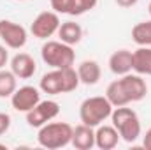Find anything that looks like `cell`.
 Masks as SVG:
<instances>
[{
  "label": "cell",
  "mask_w": 151,
  "mask_h": 150,
  "mask_svg": "<svg viewBox=\"0 0 151 150\" xmlns=\"http://www.w3.org/2000/svg\"><path fill=\"white\" fill-rule=\"evenodd\" d=\"M146 94H148L146 79H142V76L137 73L119 76V79H114L113 83H109L106 90V97L113 104V108L127 106L130 103H139L146 97Z\"/></svg>",
  "instance_id": "cell-1"
},
{
  "label": "cell",
  "mask_w": 151,
  "mask_h": 150,
  "mask_svg": "<svg viewBox=\"0 0 151 150\" xmlns=\"http://www.w3.org/2000/svg\"><path fill=\"white\" fill-rule=\"evenodd\" d=\"M79 76L74 67L67 69H53L40 78L39 88L40 92L47 95H60V94H69L74 92L79 87Z\"/></svg>",
  "instance_id": "cell-2"
},
{
  "label": "cell",
  "mask_w": 151,
  "mask_h": 150,
  "mask_svg": "<svg viewBox=\"0 0 151 150\" xmlns=\"http://www.w3.org/2000/svg\"><path fill=\"white\" fill-rule=\"evenodd\" d=\"M72 131L74 127L67 122H47L42 127H39L37 143L42 149L58 150L70 145L72 141Z\"/></svg>",
  "instance_id": "cell-3"
},
{
  "label": "cell",
  "mask_w": 151,
  "mask_h": 150,
  "mask_svg": "<svg viewBox=\"0 0 151 150\" xmlns=\"http://www.w3.org/2000/svg\"><path fill=\"white\" fill-rule=\"evenodd\" d=\"M113 110V104L107 101L106 95H93V97H88L81 103L79 118L83 124H86L90 127H99L107 118H111Z\"/></svg>",
  "instance_id": "cell-4"
},
{
  "label": "cell",
  "mask_w": 151,
  "mask_h": 150,
  "mask_svg": "<svg viewBox=\"0 0 151 150\" xmlns=\"http://www.w3.org/2000/svg\"><path fill=\"white\" fill-rule=\"evenodd\" d=\"M111 120L116 131L119 133V138L127 143H134L141 136V120L139 115L134 111L132 108L127 106H118L111 113Z\"/></svg>",
  "instance_id": "cell-5"
},
{
  "label": "cell",
  "mask_w": 151,
  "mask_h": 150,
  "mask_svg": "<svg viewBox=\"0 0 151 150\" xmlns=\"http://www.w3.org/2000/svg\"><path fill=\"white\" fill-rule=\"evenodd\" d=\"M40 57L44 64L51 69H67L72 67L76 62V51L72 46L62 41H47L40 48Z\"/></svg>",
  "instance_id": "cell-6"
},
{
  "label": "cell",
  "mask_w": 151,
  "mask_h": 150,
  "mask_svg": "<svg viewBox=\"0 0 151 150\" xmlns=\"http://www.w3.org/2000/svg\"><path fill=\"white\" fill-rule=\"evenodd\" d=\"M60 25H62V21H60L58 12H55V11H42L34 18V21L30 25V32H32L34 37L37 39H47L58 32Z\"/></svg>",
  "instance_id": "cell-7"
},
{
  "label": "cell",
  "mask_w": 151,
  "mask_h": 150,
  "mask_svg": "<svg viewBox=\"0 0 151 150\" xmlns=\"http://www.w3.org/2000/svg\"><path fill=\"white\" fill-rule=\"evenodd\" d=\"M0 39L7 48L21 50L28 41V32L23 25H19L16 21L0 20Z\"/></svg>",
  "instance_id": "cell-8"
},
{
  "label": "cell",
  "mask_w": 151,
  "mask_h": 150,
  "mask_svg": "<svg viewBox=\"0 0 151 150\" xmlns=\"http://www.w3.org/2000/svg\"><path fill=\"white\" fill-rule=\"evenodd\" d=\"M27 115V124L30 127H42L44 124L55 120L60 115V104L56 101H39L35 108H32Z\"/></svg>",
  "instance_id": "cell-9"
},
{
  "label": "cell",
  "mask_w": 151,
  "mask_h": 150,
  "mask_svg": "<svg viewBox=\"0 0 151 150\" xmlns=\"http://www.w3.org/2000/svg\"><path fill=\"white\" fill-rule=\"evenodd\" d=\"M39 101H40V88H35L32 85L19 87L11 95V106L19 113H28L32 108L37 106Z\"/></svg>",
  "instance_id": "cell-10"
},
{
  "label": "cell",
  "mask_w": 151,
  "mask_h": 150,
  "mask_svg": "<svg viewBox=\"0 0 151 150\" xmlns=\"http://www.w3.org/2000/svg\"><path fill=\"white\" fill-rule=\"evenodd\" d=\"M11 71L18 79H30L37 71V64L32 55L19 51L11 58Z\"/></svg>",
  "instance_id": "cell-11"
},
{
  "label": "cell",
  "mask_w": 151,
  "mask_h": 150,
  "mask_svg": "<svg viewBox=\"0 0 151 150\" xmlns=\"http://www.w3.org/2000/svg\"><path fill=\"white\" fill-rule=\"evenodd\" d=\"M119 133L116 131L114 125H106L100 124L95 127V147L100 150H113L119 143Z\"/></svg>",
  "instance_id": "cell-12"
},
{
  "label": "cell",
  "mask_w": 151,
  "mask_h": 150,
  "mask_svg": "<svg viewBox=\"0 0 151 150\" xmlns=\"http://www.w3.org/2000/svg\"><path fill=\"white\" fill-rule=\"evenodd\" d=\"M70 145L77 150H91L95 147V127H90L83 122L76 125L72 131Z\"/></svg>",
  "instance_id": "cell-13"
},
{
  "label": "cell",
  "mask_w": 151,
  "mask_h": 150,
  "mask_svg": "<svg viewBox=\"0 0 151 150\" xmlns=\"http://www.w3.org/2000/svg\"><path fill=\"white\" fill-rule=\"evenodd\" d=\"M76 71L79 76V81L83 85H88V87L97 85L100 81V76H102V69H100L97 60H83Z\"/></svg>",
  "instance_id": "cell-14"
},
{
  "label": "cell",
  "mask_w": 151,
  "mask_h": 150,
  "mask_svg": "<svg viewBox=\"0 0 151 150\" xmlns=\"http://www.w3.org/2000/svg\"><path fill=\"white\" fill-rule=\"evenodd\" d=\"M109 69L116 76H123L132 73V51L118 50L109 57Z\"/></svg>",
  "instance_id": "cell-15"
},
{
  "label": "cell",
  "mask_w": 151,
  "mask_h": 150,
  "mask_svg": "<svg viewBox=\"0 0 151 150\" xmlns=\"http://www.w3.org/2000/svg\"><path fill=\"white\" fill-rule=\"evenodd\" d=\"M132 71L141 76H151V46H139L132 51Z\"/></svg>",
  "instance_id": "cell-16"
},
{
  "label": "cell",
  "mask_w": 151,
  "mask_h": 150,
  "mask_svg": "<svg viewBox=\"0 0 151 150\" xmlns=\"http://www.w3.org/2000/svg\"><path fill=\"white\" fill-rule=\"evenodd\" d=\"M56 34H58L62 42H65L69 46H74V44H79L81 39H83V28L76 21H63Z\"/></svg>",
  "instance_id": "cell-17"
},
{
  "label": "cell",
  "mask_w": 151,
  "mask_h": 150,
  "mask_svg": "<svg viewBox=\"0 0 151 150\" xmlns=\"http://www.w3.org/2000/svg\"><path fill=\"white\" fill-rule=\"evenodd\" d=\"M18 88V78L12 71L0 69V99H11V95Z\"/></svg>",
  "instance_id": "cell-18"
},
{
  "label": "cell",
  "mask_w": 151,
  "mask_h": 150,
  "mask_svg": "<svg viewBox=\"0 0 151 150\" xmlns=\"http://www.w3.org/2000/svg\"><path fill=\"white\" fill-rule=\"evenodd\" d=\"M132 39L137 46H151V20L134 25Z\"/></svg>",
  "instance_id": "cell-19"
},
{
  "label": "cell",
  "mask_w": 151,
  "mask_h": 150,
  "mask_svg": "<svg viewBox=\"0 0 151 150\" xmlns=\"http://www.w3.org/2000/svg\"><path fill=\"white\" fill-rule=\"evenodd\" d=\"M97 4H99V0H70L67 14H70V16H83V14L90 12L91 9H95Z\"/></svg>",
  "instance_id": "cell-20"
},
{
  "label": "cell",
  "mask_w": 151,
  "mask_h": 150,
  "mask_svg": "<svg viewBox=\"0 0 151 150\" xmlns=\"http://www.w3.org/2000/svg\"><path fill=\"white\" fill-rule=\"evenodd\" d=\"M69 2H70V0H49L51 9H53L55 12H58V14H67Z\"/></svg>",
  "instance_id": "cell-21"
},
{
  "label": "cell",
  "mask_w": 151,
  "mask_h": 150,
  "mask_svg": "<svg viewBox=\"0 0 151 150\" xmlns=\"http://www.w3.org/2000/svg\"><path fill=\"white\" fill-rule=\"evenodd\" d=\"M11 127V117L7 113H0V136L5 134Z\"/></svg>",
  "instance_id": "cell-22"
},
{
  "label": "cell",
  "mask_w": 151,
  "mask_h": 150,
  "mask_svg": "<svg viewBox=\"0 0 151 150\" xmlns=\"http://www.w3.org/2000/svg\"><path fill=\"white\" fill-rule=\"evenodd\" d=\"M9 62V53H7V46L0 44V69H4Z\"/></svg>",
  "instance_id": "cell-23"
},
{
  "label": "cell",
  "mask_w": 151,
  "mask_h": 150,
  "mask_svg": "<svg viewBox=\"0 0 151 150\" xmlns=\"http://www.w3.org/2000/svg\"><path fill=\"white\" fill-rule=\"evenodd\" d=\"M142 147L146 150H151V127L146 131V134L142 136Z\"/></svg>",
  "instance_id": "cell-24"
},
{
  "label": "cell",
  "mask_w": 151,
  "mask_h": 150,
  "mask_svg": "<svg viewBox=\"0 0 151 150\" xmlns=\"http://www.w3.org/2000/svg\"><path fill=\"white\" fill-rule=\"evenodd\" d=\"M119 7H125V9H128V7H134L139 0H114Z\"/></svg>",
  "instance_id": "cell-25"
},
{
  "label": "cell",
  "mask_w": 151,
  "mask_h": 150,
  "mask_svg": "<svg viewBox=\"0 0 151 150\" xmlns=\"http://www.w3.org/2000/svg\"><path fill=\"white\" fill-rule=\"evenodd\" d=\"M148 12H150V16H151V2H150V5H148Z\"/></svg>",
  "instance_id": "cell-26"
},
{
  "label": "cell",
  "mask_w": 151,
  "mask_h": 150,
  "mask_svg": "<svg viewBox=\"0 0 151 150\" xmlns=\"http://www.w3.org/2000/svg\"><path fill=\"white\" fill-rule=\"evenodd\" d=\"M16 2H23V0H16Z\"/></svg>",
  "instance_id": "cell-27"
}]
</instances>
